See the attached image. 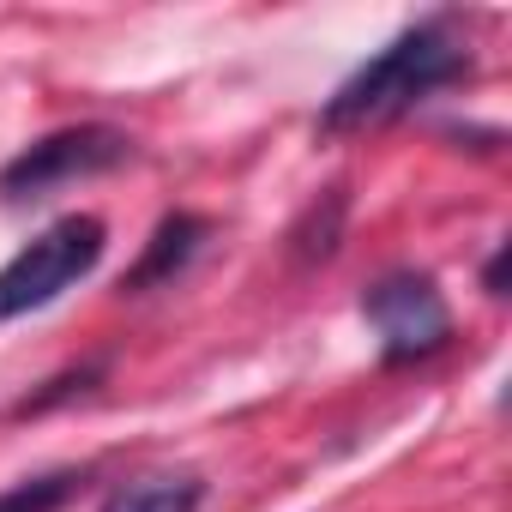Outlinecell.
Here are the masks:
<instances>
[{
    "label": "cell",
    "instance_id": "obj_3",
    "mask_svg": "<svg viewBox=\"0 0 512 512\" xmlns=\"http://www.w3.org/2000/svg\"><path fill=\"white\" fill-rule=\"evenodd\" d=\"M133 157V139L115 127H61L37 145H25L7 169H0V199H43L55 187L109 175Z\"/></svg>",
    "mask_w": 512,
    "mask_h": 512
},
{
    "label": "cell",
    "instance_id": "obj_5",
    "mask_svg": "<svg viewBox=\"0 0 512 512\" xmlns=\"http://www.w3.org/2000/svg\"><path fill=\"white\" fill-rule=\"evenodd\" d=\"M205 217H193V211H169L157 229H151V241H145V253H139V266L127 272V290H151V284H169V278H181L187 266H193V253L205 247Z\"/></svg>",
    "mask_w": 512,
    "mask_h": 512
},
{
    "label": "cell",
    "instance_id": "obj_6",
    "mask_svg": "<svg viewBox=\"0 0 512 512\" xmlns=\"http://www.w3.org/2000/svg\"><path fill=\"white\" fill-rule=\"evenodd\" d=\"M205 482L199 476H139L103 500V512H199Z\"/></svg>",
    "mask_w": 512,
    "mask_h": 512
},
{
    "label": "cell",
    "instance_id": "obj_4",
    "mask_svg": "<svg viewBox=\"0 0 512 512\" xmlns=\"http://www.w3.org/2000/svg\"><path fill=\"white\" fill-rule=\"evenodd\" d=\"M368 326L380 332V356L386 362H422L434 350H446L452 338V308L434 290L428 272H392L362 296Z\"/></svg>",
    "mask_w": 512,
    "mask_h": 512
},
{
    "label": "cell",
    "instance_id": "obj_1",
    "mask_svg": "<svg viewBox=\"0 0 512 512\" xmlns=\"http://www.w3.org/2000/svg\"><path fill=\"white\" fill-rule=\"evenodd\" d=\"M470 73V49L446 31V25H410L404 37H392L368 67H356L332 103L320 109V133H368L386 127L398 115H410L422 97H434L440 85Z\"/></svg>",
    "mask_w": 512,
    "mask_h": 512
},
{
    "label": "cell",
    "instance_id": "obj_2",
    "mask_svg": "<svg viewBox=\"0 0 512 512\" xmlns=\"http://www.w3.org/2000/svg\"><path fill=\"white\" fill-rule=\"evenodd\" d=\"M103 241H109V229H103L97 217L73 211V217L49 223L31 247H19L13 260L0 266V326L19 320V314L49 308V302L67 296L79 278H91L97 260H103Z\"/></svg>",
    "mask_w": 512,
    "mask_h": 512
},
{
    "label": "cell",
    "instance_id": "obj_7",
    "mask_svg": "<svg viewBox=\"0 0 512 512\" xmlns=\"http://www.w3.org/2000/svg\"><path fill=\"white\" fill-rule=\"evenodd\" d=\"M79 476L73 470H49V476H25L13 488H0V512H61L73 500Z\"/></svg>",
    "mask_w": 512,
    "mask_h": 512
},
{
    "label": "cell",
    "instance_id": "obj_8",
    "mask_svg": "<svg viewBox=\"0 0 512 512\" xmlns=\"http://www.w3.org/2000/svg\"><path fill=\"white\" fill-rule=\"evenodd\" d=\"M500 278H506V247H494V260H488V296H500Z\"/></svg>",
    "mask_w": 512,
    "mask_h": 512
}]
</instances>
